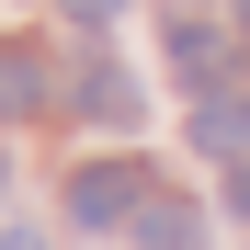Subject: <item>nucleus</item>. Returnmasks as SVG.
I'll use <instances>...</instances> for the list:
<instances>
[{
    "label": "nucleus",
    "instance_id": "obj_7",
    "mask_svg": "<svg viewBox=\"0 0 250 250\" xmlns=\"http://www.w3.org/2000/svg\"><path fill=\"white\" fill-rule=\"evenodd\" d=\"M228 216L250 228V159H239V171H228Z\"/></svg>",
    "mask_w": 250,
    "mask_h": 250
},
{
    "label": "nucleus",
    "instance_id": "obj_6",
    "mask_svg": "<svg viewBox=\"0 0 250 250\" xmlns=\"http://www.w3.org/2000/svg\"><path fill=\"white\" fill-rule=\"evenodd\" d=\"M171 68L193 80V91H216V80H228V46H216L205 23H171Z\"/></svg>",
    "mask_w": 250,
    "mask_h": 250
},
{
    "label": "nucleus",
    "instance_id": "obj_5",
    "mask_svg": "<svg viewBox=\"0 0 250 250\" xmlns=\"http://www.w3.org/2000/svg\"><path fill=\"white\" fill-rule=\"evenodd\" d=\"M125 228H137V250H205V216H193L182 193H148Z\"/></svg>",
    "mask_w": 250,
    "mask_h": 250
},
{
    "label": "nucleus",
    "instance_id": "obj_11",
    "mask_svg": "<svg viewBox=\"0 0 250 250\" xmlns=\"http://www.w3.org/2000/svg\"><path fill=\"white\" fill-rule=\"evenodd\" d=\"M239 23H250V0H239Z\"/></svg>",
    "mask_w": 250,
    "mask_h": 250
},
{
    "label": "nucleus",
    "instance_id": "obj_1",
    "mask_svg": "<svg viewBox=\"0 0 250 250\" xmlns=\"http://www.w3.org/2000/svg\"><path fill=\"white\" fill-rule=\"evenodd\" d=\"M137 114H148V91H137V68H125L103 34H91V57H80V125H125L137 137Z\"/></svg>",
    "mask_w": 250,
    "mask_h": 250
},
{
    "label": "nucleus",
    "instance_id": "obj_9",
    "mask_svg": "<svg viewBox=\"0 0 250 250\" xmlns=\"http://www.w3.org/2000/svg\"><path fill=\"white\" fill-rule=\"evenodd\" d=\"M0 250H34V239H0Z\"/></svg>",
    "mask_w": 250,
    "mask_h": 250
},
{
    "label": "nucleus",
    "instance_id": "obj_4",
    "mask_svg": "<svg viewBox=\"0 0 250 250\" xmlns=\"http://www.w3.org/2000/svg\"><path fill=\"white\" fill-rule=\"evenodd\" d=\"M57 103V68L34 57V46H0V125H23V114H46Z\"/></svg>",
    "mask_w": 250,
    "mask_h": 250
},
{
    "label": "nucleus",
    "instance_id": "obj_2",
    "mask_svg": "<svg viewBox=\"0 0 250 250\" xmlns=\"http://www.w3.org/2000/svg\"><path fill=\"white\" fill-rule=\"evenodd\" d=\"M137 205H148V182H137V171H114V159L68 182V216H80V228H125Z\"/></svg>",
    "mask_w": 250,
    "mask_h": 250
},
{
    "label": "nucleus",
    "instance_id": "obj_8",
    "mask_svg": "<svg viewBox=\"0 0 250 250\" xmlns=\"http://www.w3.org/2000/svg\"><path fill=\"white\" fill-rule=\"evenodd\" d=\"M68 12H80V23H91V34H103V23H114V12H125V0H68Z\"/></svg>",
    "mask_w": 250,
    "mask_h": 250
},
{
    "label": "nucleus",
    "instance_id": "obj_3",
    "mask_svg": "<svg viewBox=\"0 0 250 250\" xmlns=\"http://www.w3.org/2000/svg\"><path fill=\"white\" fill-rule=\"evenodd\" d=\"M193 148L205 159H250V91H228V80L193 91Z\"/></svg>",
    "mask_w": 250,
    "mask_h": 250
},
{
    "label": "nucleus",
    "instance_id": "obj_10",
    "mask_svg": "<svg viewBox=\"0 0 250 250\" xmlns=\"http://www.w3.org/2000/svg\"><path fill=\"white\" fill-rule=\"evenodd\" d=\"M0 182H12V159H0Z\"/></svg>",
    "mask_w": 250,
    "mask_h": 250
}]
</instances>
